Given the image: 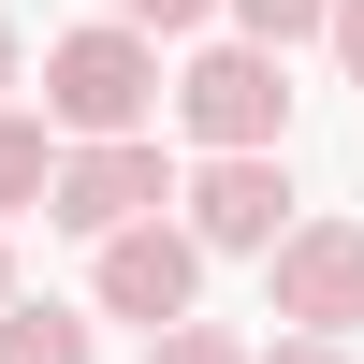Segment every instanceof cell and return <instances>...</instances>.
I'll return each mask as SVG.
<instances>
[{
    "label": "cell",
    "instance_id": "obj_11",
    "mask_svg": "<svg viewBox=\"0 0 364 364\" xmlns=\"http://www.w3.org/2000/svg\"><path fill=\"white\" fill-rule=\"evenodd\" d=\"M146 364H248V350H233V336H219V321H175V336H161V350H146Z\"/></svg>",
    "mask_w": 364,
    "mask_h": 364
},
{
    "label": "cell",
    "instance_id": "obj_6",
    "mask_svg": "<svg viewBox=\"0 0 364 364\" xmlns=\"http://www.w3.org/2000/svg\"><path fill=\"white\" fill-rule=\"evenodd\" d=\"M291 233V175L277 161H204L190 175V248H277Z\"/></svg>",
    "mask_w": 364,
    "mask_h": 364
},
{
    "label": "cell",
    "instance_id": "obj_9",
    "mask_svg": "<svg viewBox=\"0 0 364 364\" xmlns=\"http://www.w3.org/2000/svg\"><path fill=\"white\" fill-rule=\"evenodd\" d=\"M219 15H233V29H248V44H262V58H291V44H306V29H321V15H336V0H219Z\"/></svg>",
    "mask_w": 364,
    "mask_h": 364
},
{
    "label": "cell",
    "instance_id": "obj_8",
    "mask_svg": "<svg viewBox=\"0 0 364 364\" xmlns=\"http://www.w3.org/2000/svg\"><path fill=\"white\" fill-rule=\"evenodd\" d=\"M44 175H58L44 117H0V219H15V204H44Z\"/></svg>",
    "mask_w": 364,
    "mask_h": 364
},
{
    "label": "cell",
    "instance_id": "obj_3",
    "mask_svg": "<svg viewBox=\"0 0 364 364\" xmlns=\"http://www.w3.org/2000/svg\"><path fill=\"white\" fill-rule=\"evenodd\" d=\"M262 262H277V321H291V336L336 350L350 321H364V219H291Z\"/></svg>",
    "mask_w": 364,
    "mask_h": 364
},
{
    "label": "cell",
    "instance_id": "obj_7",
    "mask_svg": "<svg viewBox=\"0 0 364 364\" xmlns=\"http://www.w3.org/2000/svg\"><path fill=\"white\" fill-rule=\"evenodd\" d=\"M0 364H102L73 306H0Z\"/></svg>",
    "mask_w": 364,
    "mask_h": 364
},
{
    "label": "cell",
    "instance_id": "obj_12",
    "mask_svg": "<svg viewBox=\"0 0 364 364\" xmlns=\"http://www.w3.org/2000/svg\"><path fill=\"white\" fill-rule=\"evenodd\" d=\"M321 44L350 58V87H364V0H336V15H321Z\"/></svg>",
    "mask_w": 364,
    "mask_h": 364
},
{
    "label": "cell",
    "instance_id": "obj_4",
    "mask_svg": "<svg viewBox=\"0 0 364 364\" xmlns=\"http://www.w3.org/2000/svg\"><path fill=\"white\" fill-rule=\"evenodd\" d=\"M161 204H175L161 146H73V161L44 175V219H58V233H87V248H102V233H146Z\"/></svg>",
    "mask_w": 364,
    "mask_h": 364
},
{
    "label": "cell",
    "instance_id": "obj_5",
    "mask_svg": "<svg viewBox=\"0 0 364 364\" xmlns=\"http://www.w3.org/2000/svg\"><path fill=\"white\" fill-rule=\"evenodd\" d=\"M190 291H204V248H190L175 219H146V233H102V306H117V321L175 336V321H190Z\"/></svg>",
    "mask_w": 364,
    "mask_h": 364
},
{
    "label": "cell",
    "instance_id": "obj_13",
    "mask_svg": "<svg viewBox=\"0 0 364 364\" xmlns=\"http://www.w3.org/2000/svg\"><path fill=\"white\" fill-rule=\"evenodd\" d=\"M262 364H350V350H321V336H291V350H262Z\"/></svg>",
    "mask_w": 364,
    "mask_h": 364
},
{
    "label": "cell",
    "instance_id": "obj_2",
    "mask_svg": "<svg viewBox=\"0 0 364 364\" xmlns=\"http://www.w3.org/2000/svg\"><path fill=\"white\" fill-rule=\"evenodd\" d=\"M175 117H190L219 161H277V132H291V87H277V58H262V44H204L190 73H175Z\"/></svg>",
    "mask_w": 364,
    "mask_h": 364
},
{
    "label": "cell",
    "instance_id": "obj_10",
    "mask_svg": "<svg viewBox=\"0 0 364 364\" xmlns=\"http://www.w3.org/2000/svg\"><path fill=\"white\" fill-rule=\"evenodd\" d=\"M204 15H219V0H117L102 29H132V44H161V29H204Z\"/></svg>",
    "mask_w": 364,
    "mask_h": 364
},
{
    "label": "cell",
    "instance_id": "obj_1",
    "mask_svg": "<svg viewBox=\"0 0 364 364\" xmlns=\"http://www.w3.org/2000/svg\"><path fill=\"white\" fill-rule=\"evenodd\" d=\"M44 117L73 146H146V117H161V44H132V29L44 44Z\"/></svg>",
    "mask_w": 364,
    "mask_h": 364
},
{
    "label": "cell",
    "instance_id": "obj_15",
    "mask_svg": "<svg viewBox=\"0 0 364 364\" xmlns=\"http://www.w3.org/2000/svg\"><path fill=\"white\" fill-rule=\"evenodd\" d=\"M0 306H15V277H0Z\"/></svg>",
    "mask_w": 364,
    "mask_h": 364
},
{
    "label": "cell",
    "instance_id": "obj_14",
    "mask_svg": "<svg viewBox=\"0 0 364 364\" xmlns=\"http://www.w3.org/2000/svg\"><path fill=\"white\" fill-rule=\"evenodd\" d=\"M0 87H15V15H0Z\"/></svg>",
    "mask_w": 364,
    "mask_h": 364
}]
</instances>
